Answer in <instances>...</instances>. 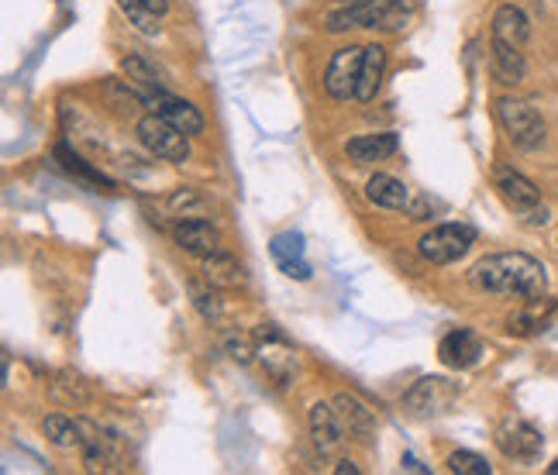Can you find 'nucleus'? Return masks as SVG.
I'll use <instances>...</instances> for the list:
<instances>
[{
    "mask_svg": "<svg viewBox=\"0 0 558 475\" xmlns=\"http://www.w3.org/2000/svg\"><path fill=\"white\" fill-rule=\"evenodd\" d=\"M366 197H369V204L386 207V210H403V207L410 204V190H407V186H403L397 176H386V173L369 176Z\"/></svg>",
    "mask_w": 558,
    "mask_h": 475,
    "instance_id": "obj_19",
    "label": "nucleus"
},
{
    "mask_svg": "<svg viewBox=\"0 0 558 475\" xmlns=\"http://www.w3.org/2000/svg\"><path fill=\"white\" fill-rule=\"evenodd\" d=\"M217 286L211 283H190V300H193V307H197V314L204 317L207 324H217L221 321V314H224V307H221V300H217Z\"/></svg>",
    "mask_w": 558,
    "mask_h": 475,
    "instance_id": "obj_24",
    "label": "nucleus"
},
{
    "mask_svg": "<svg viewBox=\"0 0 558 475\" xmlns=\"http://www.w3.org/2000/svg\"><path fill=\"white\" fill-rule=\"evenodd\" d=\"M383 76H386V49L372 42V45H366V56H362V73H359V87H355V100L372 104L379 87H383Z\"/></svg>",
    "mask_w": 558,
    "mask_h": 475,
    "instance_id": "obj_18",
    "label": "nucleus"
},
{
    "mask_svg": "<svg viewBox=\"0 0 558 475\" xmlns=\"http://www.w3.org/2000/svg\"><path fill=\"white\" fill-rule=\"evenodd\" d=\"M400 149V138L393 131H383V135H359L345 145V155L355 162V166H369V162H383L390 159L393 152Z\"/></svg>",
    "mask_w": 558,
    "mask_h": 475,
    "instance_id": "obj_16",
    "label": "nucleus"
},
{
    "mask_svg": "<svg viewBox=\"0 0 558 475\" xmlns=\"http://www.w3.org/2000/svg\"><path fill=\"white\" fill-rule=\"evenodd\" d=\"M438 358H441V365H448V369H472V365L483 358V341H479L472 331L459 327V331L441 338Z\"/></svg>",
    "mask_w": 558,
    "mask_h": 475,
    "instance_id": "obj_12",
    "label": "nucleus"
},
{
    "mask_svg": "<svg viewBox=\"0 0 558 475\" xmlns=\"http://www.w3.org/2000/svg\"><path fill=\"white\" fill-rule=\"evenodd\" d=\"M448 469L455 475H490L493 465L483 455H476V451H452L448 455Z\"/></svg>",
    "mask_w": 558,
    "mask_h": 475,
    "instance_id": "obj_27",
    "label": "nucleus"
},
{
    "mask_svg": "<svg viewBox=\"0 0 558 475\" xmlns=\"http://www.w3.org/2000/svg\"><path fill=\"white\" fill-rule=\"evenodd\" d=\"M438 383L441 379H421V383L410 386V393L403 396V410L414 417H424L434 410V393H438Z\"/></svg>",
    "mask_w": 558,
    "mask_h": 475,
    "instance_id": "obj_23",
    "label": "nucleus"
},
{
    "mask_svg": "<svg viewBox=\"0 0 558 475\" xmlns=\"http://www.w3.org/2000/svg\"><path fill=\"white\" fill-rule=\"evenodd\" d=\"M548 475H558V458H555L552 465H548Z\"/></svg>",
    "mask_w": 558,
    "mask_h": 475,
    "instance_id": "obj_33",
    "label": "nucleus"
},
{
    "mask_svg": "<svg viewBox=\"0 0 558 475\" xmlns=\"http://www.w3.org/2000/svg\"><path fill=\"white\" fill-rule=\"evenodd\" d=\"M200 262H204V279L211 286H217V290H235V286H242V266H238L231 255L214 252Z\"/></svg>",
    "mask_w": 558,
    "mask_h": 475,
    "instance_id": "obj_20",
    "label": "nucleus"
},
{
    "mask_svg": "<svg viewBox=\"0 0 558 475\" xmlns=\"http://www.w3.org/2000/svg\"><path fill=\"white\" fill-rule=\"evenodd\" d=\"M273 259L279 262V269H283V276L297 279V283H307L310 279V266L304 259V235L300 231H283V235L273 238Z\"/></svg>",
    "mask_w": 558,
    "mask_h": 475,
    "instance_id": "obj_14",
    "label": "nucleus"
},
{
    "mask_svg": "<svg viewBox=\"0 0 558 475\" xmlns=\"http://www.w3.org/2000/svg\"><path fill=\"white\" fill-rule=\"evenodd\" d=\"M121 69H124V76H128L131 83H138L142 90H166V80H162L159 69H155L149 59H142V56H124V59H121Z\"/></svg>",
    "mask_w": 558,
    "mask_h": 475,
    "instance_id": "obj_22",
    "label": "nucleus"
},
{
    "mask_svg": "<svg viewBox=\"0 0 558 475\" xmlns=\"http://www.w3.org/2000/svg\"><path fill=\"white\" fill-rule=\"evenodd\" d=\"M142 4L149 7L155 18H166V14H169V0H142Z\"/></svg>",
    "mask_w": 558,
    "mask_h": 475,
    "instance_id": "obj_30",
    "label": "nucleus"
},
{
    "mask_svg": "<svg viewBox=\"0 0 558 475\" xmlns=\"http://www.w3.org/2000/svg\"><path fill=\"white\" fill-rule=\"evenodd\" d=\"M490 66H493V76L496 83H503V87H521L524 76H527V59H524V49H517V45H507V42H496L490 45Z\"/></svg>",
    "mask_w": 558,
    "mask_h": 475,
    "instance_id": "obj_15",
    "label": "nucleus"
},
{
    "mask_svg": "<svg viewBox=\"0 0 558 475\" xmlns=\"http://www.w3.org/2000/svg\"><path fill=\"white\" fill-rule=\"evenodd\" d=\"M42 431L45 438L52 441L56 448L69 451V448H83V431H80V420H69L62 414H49L42 420Z\"/></svg>",
    "mask_w": 558,
    "mask_h": 475,
    "instance_id": "obj_21",
    "label": "nucleus"
},
{
    "mask_svg": "<svg viewBox=\"0 0 558 475\" xmlns=\"http://www.w3.org/2000/svg\"><path fill=\"white\" fill-rule=\"evenodd\" d=\"M255 358L262 362V369L276 379L279 386H286L297 372V352L290 348V341L283 334H276L273 327L259 334V345H255Z\"/></svg>",
    "mask_w": 558,
    "mask_h": 475,
    "instance_id": "obj_6",
    "label": "nucleus"
},
{
    "mask_svg": "<svg viewBox=\"0 0 558 475\" xmlns=\"http://www.w3.org/2000/svg\"><path fill=\"white\" fill-rule=\"evenodd\" d=\"M496 445L514 462H534L541 451V431L521 417H507L496 431Z\"/></svg>",
    "mask_w": 558,
    "mask_h": 475,
    "instance_id": "obj_7",
    "label": "nucleus"
},
{
    "mask_svg": "<svg viewBox=\"0 0 558 475\" xmlns=\"http://www.w3.org/2000/svg\"><path fill=\"white\" fill-rule=\"evenodd\" d=\"M142 97H145V104H149L155 114H162L169 124H176L183 135L193 138V135H200V131H204V114H200L197 107L190 104V100L169 97L166 90H145Z\"/></svg>",
    "mask_w": 558,
    "mask_h": 475,
    "instance_id": "obj_8",
    "label": "nucleus"
},
{
    "mask_svg": "<svg viewBox=\"0 0 558 475\" xmlns=\"http://www.w3.org/2000/svg\"><path fill=\"white\" fill-rule=\"evenodd\" d=\"M169 207L176 210V214L183 217H200V210H204V197H200L197 190H173V197H169Z\"/></svg>",
    "mask_w": 558,
    "mask_h": 475,
    "instance_id": "obj_28",
    "label": "nucleus"
},
{
    "mask_svg": "<svg viewBox=\"0 0 558 475\" xmlns=\"http://www.w3.org/2000/svg\"><path fill=\"white\" fill-rule=\"evenodd\" d=\"M307 427L321 455H338L341 445H345V424H341L335 403H314L307 410Z\"/></svg>",
    "mask_w": 558,
    "mask_h": 475,
    "instance_id": "obj_9",
    "label": "nucleus"
},
{
    "mask_svg": "<svg viewBox=\"0 0 558 475\" xmlns=\"http://www.w3.org/2000/svg\"><path fill=\"white\" fill-rule=\"evenodd\" d=\"M335 472H338V475H359V465H352L348 458H341V462L335 465Z\"/></svg>",
    "mask_w": 558,
    "mask_h": 475,
    "instance_id": "obj_31",
    "label": "nucleus"
},
{
    "mask_svg": "<svg viewBox=\"0 0 558 475\" xmlns=\"http://www.w3.org/2000/svg\"><path fill=\"white\" fill-rule=\"evenodd\" d=\"M472 245H476V231H472L469 224L452 221V224H438L428 235H421L417 252H421V259L431 262V266H452V262L469 255Z\"/></svg>",
    "mask_w": 558,
    "mask_h": 475,
    "instance_id": "obj_3",
    "label": "nucleus"
},
{
    "mask_svg": "<svg viewBox=\"0 0 558 475\" xmlns=\"http://www.w3.org/2000/svg\"><path fill=\"white\" fill-rule=\"evenodd\" d=\"M555 4H558V0H555Z\"/></svg>",
    "mask_w": 558,
    "mask_h": 475,
    "instance_id": "obj_35",
    "label": "nucleus"
},
{
    "mask_svg": "<svg viewBox=\"0 0 558 475\" xmlns=\"http://www.w3.org/2000/svg\"><path fill=\"white\" fill-rule=\"evenodd\" d=\"M496 190H500L503 204L517 210V214H527V210L541 204V190L527 176L517 173V169H507V166L496 169Z\"/></svg>",
    "mask_w": 558,
    "mask_h": 475,
    "instance_id": "obj_11",
    "label": "nucleus"
},
{
    "mask_svg": "<svg viewBox=\"0 0 558 475\" xmlns=\"http://www.w3.org/2000/svg\"><path fill=\"white\" fill-rule=\"evenodd\" d=\"M335 410L341 417V424H345V434L355 441H369L372 434H376V414L366 407V403L359 400L355 393H335Z\"/></svg>",
    "mask_w": 558,
    "mask_h": 475,
    "instance_id": "obj_13",
    "label": "nucleus"
},
{
    "mask_svg": "<svg viewBox=\"0 0 558 475\" xmlns=\"http://www.w3.org/2000/svg\"><path fill=\"white\" fill-rule=\"evenodd\" d=\"M362 56L366 49L362 45H345L331 56L328 69H324V90H328L331 100L345 104V100L355 97V87H359V73H362Z\"/></svg>",
    "mask_w": 558,
    "mask_h": 475,
    "instance_id": "obj_5",
    "label": "nucleus"
},
{
    "mask_svg": "<svg viewBox=\"0 0 558 475\" xmlns=\"http://www.w3.org/2000/svg\"><path fill=\"white\" fill-rule=\"evenodd\" d=\"M493 38H496V42H507V45H517V49H524L527 38H531V21H527V14L521 11V7H514V4L496 7V14H493Z\"/></svg>",
    "mask_w": 558,
    "mask_h": 475,
    "instance_id": "obj_17",
    "label": "nucleus"
},
{
    "mask_svg": "<svg viewBox=\"0 0 558 475\" xmlns=\"http://www.w3.org/2000/svg\"><path fill=\"white\" fill-rule=\"evenodd\" d=\"M403 469H407V472H428V469H424V465L421 462H417V458L414 455H403Z\"/></svg>",
    "mask_w": 558,
    "mask_h": 475,
    "instance_id": "obj_32",
    "label": "nucleus"
},
{
    "mask_svg": "<svg viewBox=\"0 0 558 475\" xmlns=\"http://www.w3.org/2000/svg\"><path fill=\"white\" fill-rule=\"evenodd\" d=\"M524 217V224H531V228H545L548 221H552V210L548 207H534V210H527V214H521Z\"/></svg>",
    "mask_w": 558,
    "mask_h": 475,
    "instance_id": "obj_29",
    "label": "nucleus"
},
{
    "mask_svg": "<svg viewBox=\"0 0 558 475\" xmlns=\"http://www.w3.org/2000/svg\"><path fill=\"white\" fill-rule=\"evenodd\" d=\"M338 4H362V0H338Z\"/></svg>",
    "mask_w": 558,
    "mask_h": 475,
    "instance_id": "obj_34",
    "label": "nucleus"
},
{
    "mask_svg": "<svg viewBox=\"0 0 558 475\" xmlns=\"http://www.w3.org/2000/svg\"><path fill=\"white\" fill-rule=\"evenodd\" d=\"M138 142H142L155 159L173 162V166H183V162L190 159V135H183L176 124H169L155 111L149 118L138 121Z\"/></svg>",
    "mask_w": 558,
    "mask_h": 475,
    "instance_id": "obj_4",
    "label": "nucleus"
},
{
    "mask_svg": "<svg viewBox=\"0 0 558 475\" xmlns=\"http://www.w3.org/2000/svg\"><path fill=\"white\" fill-rule=\"evenodd\" d=\"M496 111V121H500L503 135L510 138V145L521 152H534L541 142H545V121H541V114L534 111L527 100H517V97H500L493 104Z\"/></svg>",
    "mask_w": 558,
    "mask_h": 475,
    "instance_id": "obj_2",
    "label": "nucleus"
},
{
    "mask_svg": "<svg viewBox=\"0 0 558 475\" xmlns=\"http://www.w3.org/2000/svg\"><path fill=\"white\" fill-rule=\"evenodd\" d=\"M118 7H121L124 18H128L131 25L142 31V35H159V21L162 18H155L149 7L142 4V0H118Z\"/></svg>",
    "mask_w": 558,
    "mask_h": 475,
    "instance_id": "obj_26",
    "label": "nucleus"
},
{
    "mask_svg": "<svg viewBox=\"0 0 558 475\" xmlns=\"http://www.w3.org/2000/svg\"><path fill=\"white\" fill-rule=\"evenodd\" d=\"M173 238L186 255H197V259L221 252V231L211 221H204V217H186V221H180L173 228Z\"/></svg>",
    "mask_w": 558,
    "mask_h": 475,
    "instance_id": "obj_10",
    "label": "nucleus"
},
{
    "mask_svg": "<svg viewBox=\"0 0 558 475\" xmlns=\"http://www.w3.org/2000/svg\"><path fill=\"white\" fill-rule=\"evenodd\" d=\"M56 155H59V162L69 169V173L83 176V179H87V183H93V186H107V190H111V179H107L104 173H97V169H93L90 162L83 159V155H76L73 149H69V145H59Z\"/></svg>",
    "mask_w": 558,
    "mask_h": 475,
    "instance_id": "obj_25",
    "label": "nucleus"
},
{
    "mask_svg": "<svg viewBox=\"0 0 558 475\" xmlns=\"http://www.w3.org/2000/svg\"><path fill=\"white\" fill-rule=\"evenodd\" d=\"M469 283L479 293L493 297H517V300H541L548 293V276L534 255L527 252H500L479 259L469 272Z\"/></svg>",
    "mask_w": 558,
    "mask_h": 475,
    "instance_id": "obj_1",
    "label": "nucleus"
}]
</instances>
